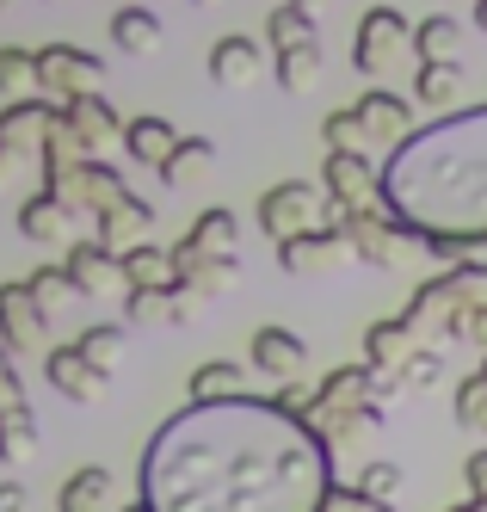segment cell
<instances>
[{
    "instance_id": "obj_40",
    "label": "cell",
    "mask_w": 487,
    "mask_h": 512,
    "mask_svg": "<svg viewBox=\"0 0 487 512\" xmlns=\"http://www.w3.org/2000/svg\"><path fill=\"white\" fill-rule=\"evenodd\" d=\"M463 334H469L475 346H487V303H475V309L463 315Z\"/></svg>"
},
{
    "instance_id": "obj_45",
    "label": "cell",
    "mask_w": 487,
    "mask_h": 512,
    "mask_svg": "<svg viewBox=\"0 0 487 512\" xmlns=\"http://www.w3.org/2000/svg\"><path fill=\"white\" fill-rule=\"evenodd\" d=\"M7 7H13V0H0V13H7Z\"/></svg>"
},
{
    "instance_id": "obj_30",
    "label": "cell",
    "mask_w": 487,
    "mask_h": 512,
    "mask_svg": "<svg viewBox=\"0 0 487 512\" xmlns=\"http://www.w3.org/2000/svg\"><path fill=\"white\" fill-rule=\"evenodd\" d=\"M37 87V50L0 44V99H25Z\"/></svg>"
},
{
    "instance_id": "obj_7",
    "label": "cell",
    "mask_w": 487,
    "mask_h": 512,
    "mask_svg": "<svg viewBox=\"0 0 487 512\" xmlns=\"http://www.w3.org/2000/svg\"><path fill=\"white\" fill-rule=\"evenodd\" d=\"M44 377H50L56 395L74 401V408H93V401H105V377H111V371H99L81 346H50V352H44Z\"/></svg>"
},
{
    "instance_id": "obj_8",
    "label": "cell",
    "mask_w": 487,
    "mask_h": 512,
    "mask_svg": "<svg viewBox=\"0 0 487 512\" xmlns=\"http://www.w3.org/2000/svg\"><path fill=\"white\" fill-rule=\"evenodd\" d=\"M340 260H352V241H346V229H327V223L290 235V241H278V266L296 272V278H315V272L340 266Z\"/></svg>"
},
{
    "instance_id": "obj_41",
    "label": "cell",
    "mask_w": 487,
    "mask_h": 512,
    "mask_svg": "<svg viewBox=\"0 0 487 512\" xmlns=\"http://www.w3.org/2000/svg\"><path fill=\"white\" fill-rule=\"evenodd\" d=\"M296 7H303L309 19H321V13H327V0H296Z\"/></svg>"
},
{
    "instance_id": "obj_37",
    "label": "cell",
    "mask_w": 487,
    "mask_h": 512,
    "mask_svg": "<svg viewBox=\"0 0 487 512\" xmlns=\"http://www.w3.org/2000/svg\"><path fill=\"white\" fill-rule=\"evenodd\" d=\"M327 512H395V506L370 500L364 488H340V482H333V494H327Z\"/></svg>"
},
{
    "instance_id": "obj_6",
    "label": "cell",
    "mask_w": 487,
    "mask_h": 512,
    "mask_svg": "<svg viewBox=\"0 0 487 512\" xmlns=\"http://www.w3.org/2000/svg\"><path fill=\"white\" fill-rule=\"evenodd\" d=\"M105 81V62L87 56V50H74V44H50V50H37V87H44L56 105L74 99V93H99Z\"/></svg>"
},
{
    "instance_id": "obj_33",
    "label": "cell",
    "mask_w": 487,
    "mask_h": 512,
    "mask_svg": "<svg viewBox=\"0 0 487 512\" xmlns=\"http://www.w3.org/2000/svg\"><path fill=\"white\" fill-rule=\"evenodd\" d=\"M358 488H364L370 500H383V506H401V488H407V482H401V463H370Z\"/></svg>"
},
{
    "instance_id": "obj_28",
    "label": "cell",
    "mask_w": 487,
    "mask_h": 512,
    "mask_svg": "<svg viewBox=\"0 0 487 512\" xmlns=\"http://www.w3.org/2000/svg\"><path fill=\"white\" fill-rule=\"evenodd\" d=\"M74 346H81L99 371H118L124 352H130V334H124L118 321H93V327H81V340H74Z\"/></svg>"
},
{
    "instance_id": "obj_36",
    "label": "cell",
    "mask_w": 487,
    "mask_h": 512,
    "mask_svg": "<svg viewBox=\"0 0 487 512\" xmlns=\"http://www.w3.org/2000/svg\"><path fill=\"white\" fill-rule=\"evenodd\" d=\"M438 371H444V364H438V352H414V358H407L395 377H401L407 389H432V383H438Z\"/></svg>"
},
{
    "instance_id": "obj_38",
    "label": "cell",
    "mask_w": 487,
    "mask_h": 512,
    "mask_svg": "<svg viewBox=\"0 0 487 512\" xmlns=\"http://www.w3.org/2000/svg\"><path fill=\"white\" fill-rule=\"evenodd\" d=\"M0 512H31V494H25V482H0Z\"/></svg>"
},
{
    "instance_id": "obj_25",
    "label": "cell",
    "mask_w": 487,
    "mask_h": 512,
    "mask_svg": "<svg viewBox=\"0 0 487 512\" xmlns=\"http://www.w3.org/2000/svg\"><path fill=\"white\" fill-rule=\"evenodd\" d=\"M463 93V68L457 62H420V81H414V99L432 105V112H451Z\"/></svg>"
},
{
    "instance_id": "obj_10",
    "label": "cell",
    "mask_w": 487,
    "mask_h": 512,
    "mask_svg": "<svg viewBox=\"0 0 487 512\" xmlns=\"http://www.w3.org/2000/svg\"><path fill=\"white\" fill-rule=\"evenodd\" d=\"M44 309H37L31 284H0V340H7L13 352H37L44 346ZM50 352V346H44Z\"/></svg>"
},
{
    "instance_id": "obj_43",
    "label": "cell",
    "mask_w": 487,
    "mask_h": 512,
    "mask_svg": "<svg viewBox=\"0 0 487 512\" xmlns=\"http://www.w3.org/2000/svg\"><path fill=\"white\" fill-rule=\"evenodd\" d=\"M124 512H155V506H148V500H136V506H124Z\"/></svg>"
},
{
    "instance_id": "obj_11",
    "label": "cell",
    "mask_w": 487,
    "mask_h": 512,
    "mask_svg": "<svg viewBox=\"0 0 487 512\" xmlns=\"http://www.w3.org/2000/svg\"><path fill=\"white\" fill-rule=\"evenodd\" d=\"M266 56H272V44H253V38H216V50H210V81L216 87H253L259 75H266Z\"/></svg>"
},
{
    "instance_id": "obj_13",
    "label": "cell",
    "mask_w": 487,
    "mask_h": 512,
    "mask_svg": "<svg viewBox=\"0 0 487 512\" xmlns=\"http://www.w3.org/2000/svg\"><path fill=\"white\" fill-rule=\"evenodd\" d=\"M358 124H364L370 142H389V149H395L401 136H414V105H407L401 93H389V87H370L358 99Z\"/></svg>"
},
{
    "instance_id": "obj_16",
    "label": "cell",
    "mask_w": 487,
    "mask_h": 512,
    "mask_svg": "<svg viewBox=\"0 0 487 512\" xmlns=\"http://www.w3.org/2000/svg\"><path fill=\"white\" fill-rule=\"evenodd\" d=\"M74 223H81V216H74L50 186L44 192H37L25 210H19V235L25 241H50V247H62V241H74Z\"/></svg>"
},
{
    "instance_id": "obj_26",
    "label": "cell",
    "mask_w": 487,
    "mask_h": 512,
    "mask_svg": "<svg viewBox=\"0 0 487 512\" xmlns=\"http://www.w3.org/2000/svg\"><path fill=\"white\" fill-rule=\"evenodd\" d=\"M118 260H124V278H130V284H173V278H179L173 253H167V247H155V241H136V247H124Z\"/></svg>"
},
{
    "instance_id": "obj_23",
    "label": "cell",
    "mask_w": 487,
    "mask_h": 512,
    "mask_svg": "<svg viewBox=\"0 0 487 512\" xmlns=\"http://www.w3.org/2000/svg\"><path fill=\"white\" fill-rule=\"evenodd\" d=\"M457 50H463V25L451 13H432V19L414 25V56L420 62H457Z\"/></svg>"
},
{
    "instance_id": "obj_22",
    "label": "cell",
    "mask_w": 487,
    "mask_h": 512,
    "mask_svg": "<svg viewBox=\"0 0 487 512\" xmlns=\"http://www.w3.org/2000/svg\"><path fill=\"white\" fill-rule=\"evenodd\" d=\"M210 167H216V142L210 136H179L173 155L161 161V179H167V186H192V179L210 173Z\"/></svg>"
},
{
    "instance_id": "obj_12",
    "label": "cell",
    "mask_w": 487,
    "mask_h": 512,
    "mask_svg": "<svg viewBox=\"0 0 487 512\" xmlns=\"http://www.w3.org/2000/svg\"><path fill=\"white\" fill-rule=\"evenodd\" d=\"M68 272H74V284H81V297H105V290L130 284L124 260L105 241H68Z\"/></svg>"
},
{
    "instance_id": "obj_34",
    "label": "cell",
    "mask_w": 487,
    "mask_h": 512,
    "mask_svg": "<svg viewBox=\"0 0 487 512\" xmlns=\"http://www.w3.org/2000/svg\"><path fill=\"white\" fill-rule=\"evenodd\" d=\"M327 149H364V124H358V105H346V112H327Z\"/></svg>"
},
{
    "instance_id": "obj_15",
    "label": "cell",
    "mask_w": 487,
    "mask_h": 512,
    "mask_svg": "<svg viewBox=\"0 0 487 512\" xmlns=\"http://www.w3.org/2000/svg\"><path fill=\"white\" fill-rule=\"evenodd\" d=\"M303 364H309V346L296 340L290 327H259V334H253V371H259V377L290 383Z\"/></svg>"
},
{
    "instance_id": "obj_4",
    "label": "cell",
    "mask_w": 487,
    "mask_h": 512,
    "mask_svg": "<svg viewBox=\"0 0 487 512\" xmlns=\"http://www.w3.org/2000/svg\"><path fill=\"white\" fill-rule=\"evenodd\" d=\"M321 179H327V204H333V216H346V210H364V204H383V173L364 161V149H327V167H321Z\"/></svg>"
},
{
    "instance_id": "obj_39",
    "label": "cell",
    "mask_w": 487,
    "mask_h": 512,
    "mask_svg": "<svg viewBox=\"0 0 487 512\" xmlns=\"http://www.w3.org/2000/svg\"><path fill=\"white\" fill-rule=\"evenodd\" d=\"M469 494L487 506V451H475V457H469Z\"/></svg>"
},
{
    "instance_id": "obj_32",
    "label": "cell",
    "mask_w": 487,
    "mask_h": 512,
    "mask_svg": "<svg viewBox=\"0 0 487 512\" xmlns=\"http://www.w3.org/2000/svg\"><path fill=\"white\" fill-rule=\"evenodd\" d=\"M192 241L210 247V253H235L241 247V223H235V210H204L198 223H192Z\"/></svg>"
},
{
    "instance_id": "obj_18",
    "label": "cell",
    "mask_w": 487,
    "mask_h": 512,
    "mask_svg": "<svg viewBox=\"0 0 487 512\" xmlns=\"http://www.w3.org/2000/svg\"><path fill=\"white\" fill-rule=\"evenodd\" d=\"M56 512H111V469H99V463L74 469L56 494Z\"/></svg>"
},
{
    "instance_id": "obj_42",
    "label": "cell",
    "mask_w": 487,
    "mask_h": 512,
    "mask_svg": "<svg viewBox=\"0 0 487 512\" xmlns=\"http://www.w3.org/2000/svg\"><path fill=\"white\" fill-rule=\"evenodd\" d=\"M475 25H481V31H487V0H475Z\"/></svg>"
},
{
    "instance_id": "obj_5",
    "label": "cell",
    "mask_w": 487,
    "mask_h": 512,
    "mask_svg": "<svg viewBox=\"0 0 487 512\" xmlns=\"http://www.w3.org/2000/svg\"><path fill=\"white\" fill-rule=\"evenodd\" d=\"M321 210H333L327 192L284 179V186H272L266 198H259V229H266L272 241H290V235H303V229H321Z\"/></svg>"
},
{
    "instance_id": "obj_19",
    "label": "cell",
    "mask_w": 487,
    "mask_h": 512,
    "mask_svg": "<svg viewBox=\"0 0 487 512\" xmlns=\"http://www.w3.org/2000/svg\"><path fill=\"white\" fill-rule=\"evenodd\" d=\"M173 142H179V130H173L167 118H130V124H124V149H130L142 167H155V173H161V161L173 155Z\"/></svg>"
},
{
    "instance_id": "obj_24",
    "label": "cell",
    "mask_w": 487,
    "mask_h": 512,
    "mask_svg": "<svg viewBox=\"0 0 487 512\" xmlns=\"http://www.w3.org/2000/svg\"><path fill=\"white\" fill-rule=\"evenodd\" d=\"M185 395H192V401L247 395V371H241V364H229V358H210V364H198V371L185 377Z\"/></svg>"
},
{
    "instance_id": "obj_35",
    "label": "cell",
    "mask_w": 487,
    "mask_h": 512,
    "mask_svg": "<svg viewBox=\"0 0 487 512\" xmlns=\"http://www.w3.org/2000/svg\"><path fill=\"white\" fill-rule=\"evenodd\" d=\"M13 346L0 340V414H13V408H25V383H19V371H13Z\"/></svg>"
},
{
    "instance_id": "obj_17",
    "label": "cell",
    "mask_w": 487,
    "mask_h": 512,
    "mask_svg": "<svg viewBox=\"0 0 487 512\" xmlns=\"http://www.w3.org/2000/svg\"><path fill=\"white\" fill-rule=\"evenodd\" d=\"M111 44H118L124 56H155L161 50V19L148 7H130L124 0V7L111 13Z\"/></svg>"
},
{
    "instance_id": "obj_2",
    "label": "cell",
    "mask_w": 487,
    "mask_h": 512,
    "mask_svg": "<svg viewBox=\"0 0 487 512\" xmlns=\"http://www.w3.org/2000/svg\"><path fill=\"white\" fill-rule=\"evenodd\" d=\"M383 204L426 253H463L487 241V105L444 112L432 130L401 136L383 161Z\"/></svg>"
},
{
    "instance_id": "obj_21",
    "label": "cell",
    "mask_w": 487,
    "mask_h": 512,
    "mask_svg": "<svg viewBox=\"0 0 487 512\" xmlns=\"http://www.w3.org/2000/svg\"><path fill=\"white\" fill-rule=\"evenodd\" d=\"M124 327H173V284H130Z\"/></svg>"
},
{
    "instance_id": "obj_29",
    "label": "cell",
    "mask_w": 487,
    "mask_h": 512,
    "mask_svg": "<svg viewBox=\"0 0 487 512\" xmlns=\"http://www.w3.org/2000/svg\"><path fill=\"white\" fill-rule=\"evenodd\" d=\"M25 284H31V297H37V309H44V315H56V309L68 303V297H81V284H74L68 260H62V266H37V272H31Z\"/></svg>"
},
{
    "instance_id": "obj_14",
    "label": "cell",
    "mask_w": 487,
    "mask_h": 512,
    "mask_svg": "<svg viewBox=\"0 0 487 512\" xmlns=\"http://www.w3.org/2000/svg\"><path fill=\"white\" fill-rule=\"evenodd\" d=\"M62 118H68V130L87 142V155H99L111 136H124V124H118V112L105 105V93H74V99H62Z\"/></svg>"
},
{
    "instance_id": "obj_9",
    "label": "cell",
    "mask_w": 487,
    "mask_h": 512,
    "mask_svg": "<svg viewBox=\"0 0 487 512\" xmlns=\"http://www.w3.org/2000/svg\"><path fill=\"white\" fill-rule=\"evenodd\" d=\"M62 105L56 99H7V112H0V149H19V155H37L44 149V136L56 124Z\"/></svg>"
},
{
    "instance_id": "obj_27",
    "label": "cell",
    "mask_w": 487,
    "mask_h": 512,
    "mask_svg": "<svg viewBox=\"0 0 487 512\" xmlns=\"http://www.w3.org/2000/svg\"><path fill=\"white\" fill-rule=\"evenodd\" d=\"M31 457H37V420H31V408L0 414V463H7V469H25Z\"/></svg>"
},
{
    "instance_id": "obj_20",
    "label": "cell",
    "mask_w": 487,
    "mask_h": 512,
    "mask_svg": "<svg viewBox=\"0 0 487 512\" xmlns=\"http://www.w3.org/2000/svg\"><path fill=\"white\" fill-rule=\"evenodd\" d=\"M272 68H278L284 93H315L321 87V44L303 38V44H290V50H272Z\"/></svg>"
},
{
    "instance_id": "obj_3",
    "label": "cell",
    "mask_w": 487,
    "mask_h": 512,
    "mask_svg": "<svg viewBox=\"0 0 487 512\" xmlns=\"http://www.w3.org/2000/svg\"><path fill=\"white\" fill-rule=\"evenodd\" d=\"M395 56H414V25L395 7H370L358 19V44H352V68L358 75H395Z\"/></svg>"
},
{
    "instance_id": "obj_1",
    "label": "cell",
    "mask_w": 487,
    "mask_h": 512,
    "mask_svg": "<svg viewBox=\"0 0 487 512\" xmlns=\"http://www.w3.org/2000/svg\"><path fill=\"white\" fill-rule=\"evenodd\" d=\"M333 438L284 401H192L142 445L155 512H327Z\"/></svg>"
},
{
    "instance_id": "obj_31",
    "label": "cell",
    "mask_w": 487,
    "mask_h": 512,
    "mask_svg": "<svg viewBox=\"0 0 487 512\" xmlns=\"http://www.w3.org/2000/svg\"><path fill=\"white\" fill-rule=\"evenodd\" d=\"M303 38H315V19L296 7V0H278L272 19H266V44L272 50H290V44H303Z\"/></svg>"
},
{
    "instance_id": "obj_44",
    "label": "cell",
    "mask_w": 487,
    "mask_h": 512,
    "mask_svg": "<svg viewBox=\"0 0 487 512\" xmlns=\"http://www.w3.org/2000/svg\"><path fill=\"white\" fill-rule=\"evenodd\" d=\"M192 7H216V0H192Z\"/></svg>"
}]
</instances>
